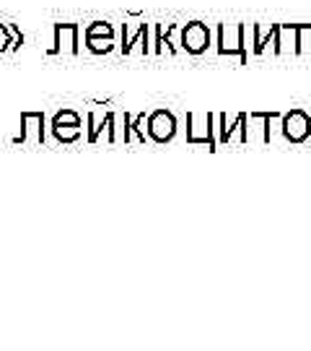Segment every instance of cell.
Instances as JSON below:
<instances>
[{
    "mask_svg": "<svg viewBox=\"0 0 311 351\" xmlns=\"http://www.w3.org/2000/svg\"><path fill=\"white\" fill-rule=\"evenodd\" d=\"M50 130L57 143H75L83 136V120H81V114L75 112V110L62 107L60 112L52 117Z\"/></svg>",
    "mask_w": 311,
    "mask_h": 351,
    "instance_id": "obj_1",
    "label": "cell"
},
{
    "mask_svg": "<svg viewBox=\"0 0 311 351\" xmlns=\"http://www.w3.org/2000/svg\"><path fill=\"white\" fill-rule=\"evenodd\" d=\"M218 55H228V58H239V65L249 63V52H247V24L234 26V37H228V26H218Z\"/></svg>",
    "mask_w": 311,
    "mask_h": 351,
    "instance_id": "obj_2",
    "label": "cell"
},
{
    "mask_svg": "<svg viewBox=\"0 0 311 351\" xmlns=\"http://www.w3.org/2000/svg\"><path fill=\"white\" fill-rule=\"evenodd\" d=\"M146 136H148L153 143H159V146L172 143L176 136L174 112H169V110H163V107L153 110V112L148 114V120H146Z\"/></svg>",
    "mask_w": 311,
    "mask_h": 351,
    "instance_id": "obj_3",
    "label": "cell"
},
{
    "mask_svg": "<svg viewBox=\"0 0 311 351\" xmlns=\"http://www.w3.org/2000/svg\"><path fill=\"white\" fill-rule=\"evenodd\" d=\"M280 133L290 143H306L311 136V117L301 107H293L280 114Z\"/></svg>",
    "mask_w": 311,
    "mask_h": 351,
    "instance_id": "obj_4",
    "label": "cell"
},
{
    "mask_svg": "<svg viewBox=\"0 0 311 351\" xmlns=\"http://www.w3.org/2000/svg\"><path fill=\"white\" fill-rule=\"evenodd\" d=\"M187 146H208V151H218V138L213 128V114H205L202 130L198 128V112H187Z\"/></svg>",
    "mask_w": 311,
    "mask_h": 351,
    "instance_id": "obj_5",
    "label": "cell"
},
{
    "mask_svg": "<svg viewBox=\"0 0 311 351\" xmlns=\"http://www.w3.org/2000/svg\"><path fill=\"white\" fill-rule=\"evenodd\" d=\"M44 125H47V120H44V112L42 110H24L21 112V133H18V138L16 143H34V146H42L44 143Z\"/></svg>",
    "mask_w": 311,
    "mask_h": 351,
    "instance_id": "obj_6",
    "label": "cell"
},
{
    "mask_svg": "<svg viewBox=\"0 0 311 351\" xmlns=\"http://www.w3.org/2000/svg\"><path fill=\"white\" fill-rule=\"evenodd\" d=\"M211 47V29L202 21H189L182 26V50L187 55H202Z\"/></svg>",
    "mask_w": 311,
    "mask_h": 351,
    "instance_id": "obj_7",
    "label": "cell"
},
{
    "mask_svg": "<svg viewBox=\"0 0 311 351\" xmlns=\"http://www.w3.org/2000/svg\"><path fill=\"white\" fill-rule=\"evenodd\" d=\"M88 120V136L86 141L94 146V143H101L107 138V143H117V120H114V112H107L104 117H99L96 112H91L86 117Z\"/></svg>",
    "mask_w": 311,
    "mask_h": 351,
    "instance_id": "obj_8",
    "label": "cell"
},
{
    "mask_svg": "<svg viewBox=\"0 0 311 351\" xmlns=\"http://www.w3.org/2000/svg\"><path fill=\"white\" fill-rule=\"evenodd\" d=\"M148 32H150V24H146V21L135 24V29H133L130 24H122V42H120V52H122V55H133V50H135V45H137L143 55H150Z\"/></svg>",
    "mask_w": 311,
    "mask_h": 351,
    "instance_id": "obj_9",
    "label": "cell"
},
{
    "mask_svg": "<svg viewBox=\"0 0 311 351\" xmlns=\"http://www.w3.org/2000/svg\"><path fill=\"white\" fill-rule=\"evenodd\" d=\"M55 37H52L50 55H78V34H81V26L78 24H55Z\"/></svg>",
    "mask_w": 311,
    "mask_h": 351,
    "instance_id": "obj_10",
    "label": "cell"
},
{
    "mask_svg": "<svg viewBox=\"0 0 311 351\" xmlns=\"http://www.w3.org/2000/svg\"><path fill=\"white\" fill-rule=\"evenodd\" d=\"M247 125H249L247 112H239L234 123H228V114L221 112L218 114V133H221V136H218V143H228L231 136L239 133V143H241V146H247L249 143V128Z\"/></svg>",
    "mask_w": 311,
    "mask_h": 351,
    "instance_id": "obj_11",
    "label": "cell"
},
{
    "mask_svg": "<svg viewBox=\"0 0 311 351\" xmlns=\"http://www.w3.org/2000/svg\"><path fill=\"white\" fill-rule=\"evenodd\" d=\"M252 34H254V47L252 52L254 55H262L267 50V45L273 42V52L275 55H283V42H280V24H254L252 26Z\"/></svg>",
    "mask_w": 311,
    "mask_h": 351,
    "instance_id": "obj_12",
    "label": "cell"
},
{
    "mask_svg": "<svg viewBox=\"0 0 311 351\" xmlns=\"http://www.w3.org/2000/svg\"><path fill=\"white\" fill-rule=\"evenodd\" d=\"M146 120H148V114L140 112V114H133L124 112V143H146L148 136H146Z\"/></svg>",
    "mask_w": 311,
    "mask_h": 351,
    "instance_id": "obj_13",
    "label": "cell"
},
{
    "mask_svg": "<svg viewBox=\"0 0 311 351\" xmlns=\"http://www.w3.org/2000/svg\"><path fill=\"white\" fill-rule=\"evenodd\" d=\"M176 29V24H153V47H150V52L153 55H161L163 50H169L172 55H176V47L172 45V32Z\"/></svg>",
    "mask_w": 311,
    "mask_h": 351,
    "instance_id": "obj_14",
    "label": "cell"
},
{
    "mask_svg": "<svg viewBox=\"0 0 311 351\" xmlns=\"http://www.w3.org/2000/svg\"><path fill=\"white\" fill-rule=\"evenodd\" d=\"M114 47H117L114 37H86V50L91 55H109Z\"/></svg>",
    "mask_w": 311,
    "mask_h": 351,
    "instance_id": "obj_15",
    "label": "cell"
},
{
    "mask_svg": "<svg viewBox=\"0 0 311 351\" xmlns=\"http://www.w3.org/2000/svg\"><path fill=\"white\" fill-rule=\"evenodd\" d=\"M83 37H114V24H109V21H94V24L86 26Z\"/></svg>",
    "mask_w": 311,
    "mask_h": 351,
    "instance_id": "obj_16",
    "label": "cell"
}]
</instances>
